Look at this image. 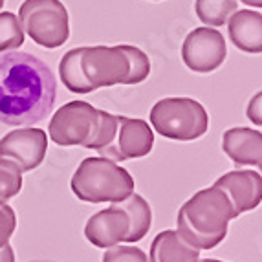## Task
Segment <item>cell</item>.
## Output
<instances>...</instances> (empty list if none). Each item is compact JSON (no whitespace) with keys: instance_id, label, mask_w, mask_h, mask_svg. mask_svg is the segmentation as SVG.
<instances>
[{"instance_id":"484cf974","label":"cell","mask_w":262,"mask_h":262,"mask_svg":"<svg viewBox=\"0 0 262 262\" xmlns=\"http://www.w3.org/2000/svg\"><path fill=\"white\" fill-rule=\"evenodd\" d=\"M0 262H15V251L9 244L0 248Z\"/></svg>"},{"instance_id":"ac0fdd59","label":"cell","mask_w":262,"mask_h":262,"mask_svg":"<svg viewBox=\"0 0 262 262\" xmlns=\"http://www.w3.org/2000/svg\"><path fill=\"white\" fill-rule=\"evenodd\" d=\"M196 15L206 26H224L236 11V0H196Z\"/></svg>"},{"instance_id":"7c38bea8","label":"cell","mask_w":262,"mask_h":262,"mask_svg":"<svg viewBox=\"0 0 262 262\" xmlns=\"http://www.w3.org/2000/svg\"><path fill=\"white\" fill-rule=\"evenodd\" d=\"M128 233H130V220L118 204L92 214L84 226L86 241L101 249H108L118 246L119 242H127Z\"/></svg>"},{"instance_id":"4fadbf2b","label":"cell","mask_w":262,"mask_h":262,"mask_svg":"<svg viewBox=\"0 0 262 262\" xmlns=\"http://www.w3.org/2000/svg\"><path fill=\"white\" fill-rule=\"evenodd\" d=\"M222 150L236 167L251 165L262 176V132L235 127L224 132Z\"/></svg>"},{"instance_id":"f546056e","label":"cell","mask_w":262,"mask_h":262,"mask_svg":"<svg viewBox=\"0 0 262 262\" xmlns=\"http://www.w3.org/2000/svg\"><path fill=\"white\" fill-rule=\"evenodd\" d=\"M33 262H52V260H33Z\"/></svg>"},{"instance_id":"d6986e66","label":"cell","mask_w":262,"mask_h":262,"mask_svg":"<svg viewBox=\"0 0 262 262\" xmlns=\"http://www.w3.org/2000/svg\"><path fill=\"white\" fill-rule=\"evenodd\" d=\"M24 44V30L18 17L11 11L0 13V53L15 52Z\"/></svg>"},{"instance_id":"83f0119b","label":"cell","mask_w":262,"mask_h":262,"mask_svg":"<svg viewBox=\"0 0 262 262\" xmlns=\"http://www.w3.org/2000/svg\"><path fill=\"white\" fill-rule=\"evenodd\" d=\"M196 262H224V260H216V258H198Z\"/></svg>"},{"instance_id":"e0dca14e","label":"cell","mask_w":262,"mask_h":262,"mask_svg":"<svg viewBox=\"0 0 262 262\" xmlns=\"http://www.w3.org/2000/svg\"><path fill=\"white\" fill-rule=\"evenodd\" d=\"M81 55H83V46L74 48L62 55L59 62V75L61 81L70 92L74 94H90L94 92L92 86L84 79L83 70H81Z\"/></svg>"},{"instance_id":"52a82bcc","label":"cell","mask_w":262,"mask_h":262,"mask_svg":"<svg viewBox=\"0 0 262 262\" xmlns=\"http://www.w3.org/2000/svg\"><path fill=\"white\" fill-rule=\"evenodd\" d=\"M81 70L92 90H97V88L127 83L128 74H130V61L127 53L123 52L121 44L83 46Z\"/></svg>"},{"instance_id":"603a6c76","label":"cell","mask_w":262,"mask_h":262,"mask_svg":"<svg viewBox=\"0 0 262 262\" xmlns=\"http://www.w3.org/2000/svg\"><path fill=\"white\" fill-rule=\"evenodd\" d=\"M99 116H101L99 132H97V138L92 145V149H96V150L106 147V145L114 140L116 128H118V116H114V114L106 112V110H99Z\"/></svg>"},{"instance_id":"9c48e42d","label":"cell","mask_w":262,"mask_h":262,"mask_svg":"<svg viewBox=\"0 0 262 262\" xmlns=\"http://www.w3.org/2000/svg\"><path fill=\"white\" fill-rule=\"evenodd\" d=\"M227 55L226 40L219 30L194 28L185 37L182 46V59L189 70L196 74H209L216 70Z\"/></svg>"},{"instance_id":"44dd1931","label":"cell","mask_w":262,"mask_h":262,"mask_svg":"<svg viewBox=\"0 0 262 262\" xmlns=\"http://www.w3.org/2000/svg\"><path fill=\"white\" fill-rule=\"evenodd\" d=\"M123 52L127 53L128 61H130V74H128V79L125 84H138L141 81L149 77L150 74V61L147 53L143 50L136 48V46H130V44H121Z\"/></svg>"},{"instance_id":"6da1fadb","label":"cell","mask_w":262,"mask_h":262,"mask_svg":"<svg viewBox=\"0 0 262 262\" xmlns=\"http://www.w3.org/2000/svg\"><path fill=\"white\" fill-rule=\"evenodd\" d=\"M57 97L55 75L26 52L0 53V123L30 127L50 116Z\"/></svg>"},{"instance_id":"8fae6325","label":"cell","mask_w":262,"mask_h":262,"mask_svg":"<svg viewBox=\"0 0 262 262\" xmlns=\"http://www.w3.org/2000/svg\"><path fill=\"white\" fill-rule=\"evenodd\" d=\"M214 187L226 192L236 219L238 214L258 207L262 202V176L257 170L236 169L226 172L214 182Z\"/></svg>"},{"instance_id":"7402d4cb","label":"cell","mask_w":262,"mask_h":262,"mask_svg":"<svg viewBox=\"0 0 262 262\" xmlns=\"http://www.w3.org/2000/svg\"><path fill=\"white\" fill-rule=\"evenodd\" d=\"M103 262H149V257L143 249L134 246H114L103 255Z\"/></svg>"},{"instance_id":"f1b7e54d","label":"cell","mask_w":262,"mask_h":262,"mask_svg":"<svg viewBox=\"0 0 262 262\" xmlns=\"http://www.w3.org/2000/svg\"><path fill=\"white\" fill-rule=\"evenodd\" d=\"M4 2H6V0H0V9L4 8Z\"/></svg>"},{"instance_id":"cb8c5ba5","label":"cell","mask_w":262,"mask_h":262,"mask_svg":"<svg viewBox=\"0 0 262 262\" xmlns=\"http://www.w3.org/2000/svg\"><path fill=\"white\" fill-rule=\"evenodd\" d=\"M15 227H17V214H15L13 207L8 206L6 202H0V248L9 244Z\"/></svg>"},{"instance_id":"5bb4252c","label":"cell","mask_w":262,"mask_h":262,"mask_svg":"<svg viewBox=\"0 0 262 262\" xmlns=\"http://www.w3.org/2000/svg\"><path fill=\"white\" fill-rule=\"evenodd\" d=\"M229 39L246 53H262V15L253 9H238L229 18Z\"/></svg>"},{"instance_id":"3957f363","label":"cell","mask_w":262,"mask_h":262,"mask_svg":"<svg viewBox=\"0 0 262 262\" xmlns=\"http://www.w3.org/2000/svg\"><path fill=\"white\" fill-rule=\"evenodd\" d=\"M72 192L81 202L105 204L125 200L134 192V178L127 169L103 156L84 158L70 182Z\"/></svg>"},{"instance_id":"9a60e30c","label":"cell","mask_w":262,"mask_h":262,"mask_svg":"<svg viewBox=\"0 0 262 262\" xmlns=\"http://www.w3.org/2000/svg\"><path fill=\"white\" fill-rule=\"evenodd\" d=\"M200 249H194L178 235V231L167 229L158 233L150 244L149 262H196Z\"/></svg>"},{"instance_id":"277c9868","label":"cell","mask_w":262,"mask_h":262,"mask_svg":"<svg viewBox=\"0 0 262 262\" xmlns=\"http://www.w3.org/2000/svg\"><path fill=\"white\" fill-rule=\"evenodd\" d=\"M150 125L158 134L176 141H192L206 134L209 116L191 97H165L150 110Z\"/></svg>"},{"instance_id":"2e32d148","label":"cell","mask_w":262,"mask_h":262,"mask_svg":"<svg viewBox=\"0 0 262 262\" xmlns=\"http://www.w3.org/2000/svg\"><path fill=\"white\" fill-rule=\"evenodd\" d=\"M118 206L127 213L130 220V233L127 236V242L132 244V242H140L141 238H145L152 226V211H150L149 202L140 194L132 192L130 196L118 202Z\"/></svg>"},{"instance_id":"ba28073f","label":"cell","mask_w":262,"mask_h":262,"mask_svg":"<svg viewBox=\"0 0 262 262\" xmlns=\"http://www.w3.org/2000/svg\"><path fill=\"white\" fill-rule=\"evenodd\" d=\"M154 132L143 119L118 116V128L114 140L106 147L99 149V156L112 162H127L132 158H143L152 150Z\"/></svg>"},{"instance_id":"d4e9b609","label":"cell","mask_w":262,"mask_h":262,"mask_svg":"<svg viewBox=\"0 0 262 262\" xmlns=\"http://www.w3.org/2000/svg\"><path fill=\"white\" fill-rule=\"evenodd\" d=\"M246 114H248L249 121H253L255 125L262 127V92H258L257 96L251 97V101H249Z\"/></svg>"},{"instance_id":"5b68a950","label":"cell","mask_w":262,"mask_h":262,"mask_svg":"<svg viewBox=\"0 0 262 262\" xmlns=\"http://www.w3.org/2000/svg\"><path fill=\"white\" fill-rule=\"evenodd\" d=\"M17 17L24 33L42 48H59L70 37V18L61 0H24Z\"/></svg>"},{"instance_id":"8992f818","label":"cell","mask_w":262,"mask_h":262,"mask_svg":"<svg viewBox=\"0 0 262 262\" xmlns=\"http://www.w3.org/2000/svg\"><path fill=\"white\" fill-rule=\"evenodd\" d=\"M99 108L86 101H70L62 105L50 119V140L61 147L92 149L99 132Z\"/></svg>"},{"instance_id":"7a4b0ae2","label":"cell","mask_w":262,"mask_h":262,"mask_svg":"<svg viewBox=\"0 0 262 262\" xmlns=\"http://www.w3.org/2000/svg\"><path fill=\"white\" fill-rule=\"evenodd\" d=\"M236 219L226 192L207 187L191 196L178 211V235L194 249H213L226 238L227 224Z\"/></svg>"},{"instance_id":"ffe728a7","label":"cell","mask_w":262,"mask_h":262,"mask_svg":"<svg viewBox=\"0 0 262 262\" xmlns=\"http://www.w3.org/2000/svg\"><path fill=\"white\" fill-rule=\"evenodd\" d=\"M22 189V170L11 160L0 158V202L17 196Z\"/></svg>"},{"instance_id":"4316f807","label":"cell","mask_w":262,"mask_h":262,"mask_svg":"<svg viewBox=\"0 0 262 262\" xmlns=\"http://www.w3.org/2000/svg\"><path fill=\"white\" fill-rule=\"evenodd\" d=\"M246 6H253V8H262V0H241Z\"/></svg>"},{"instance_id":"30bf717a","label":"cell","mask_w":262,"mask_h":262,"mask_svg":"<svg viewBox=\"0 0 262 262\" xmlns=\"http://www.w3.org/2000/svg\"><path fill=\"white\" fill-rule=\"evenodd\" d=\"M48 150V134L42 128H17L0 140V158L11 160L22 172L33 170L44 162Z\"/></svg>"}]
</instances>
